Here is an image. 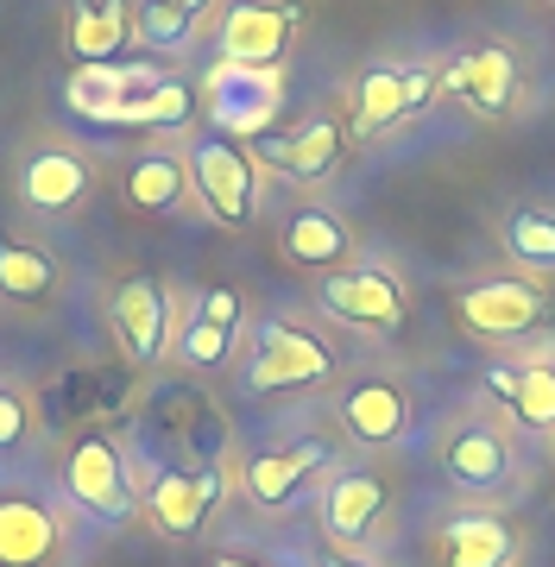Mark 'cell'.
Here are the masks:
<instances>
[{
	"mask_svg": "<svg viewBox=\"0 0 555 567\" xmlns=\"http://www.w3.org/2000/svg\"><path fill=\"white\" fill-rule=\"evenodd\" d=\"M165 82L158 63H140V58H114V63H76L70 76V95H107V102H133V95H152Z\"/></svg>",
	"mask_w": 555,
	"mask_h": 567,
	"instance_id": "20",
	"label": "cell"
},
{
	"mask_svg": "<svg viewBox=\"0 0 555 567\" xmlns=\"http://www.w3.org/2000/svg\"><path fill=\"white\" fill-rule=\"evenodd\" d=\"M316 379H329V347L316 334L290 322L259 328V347H253V365H247L253 391H290V385H316Z\"/></svg>",
	"mask_w": 555,
	"mask_h": 567,
	"instance_id": "3",
	"label": "cell"
},
{
	"mask_svg": "<svg viewBox=\"0 0 555 567\" xmlns=\"http://www.w3.org/2000/svg\"><path fill=\"white\" fill-rule=\"evenodd\" d=\"M145 44H158V51H177L189 39V13H177L171 0H145L140 7V25H133Z\"/></svg>",
	"mask_w": 555,
	"mask_h": 567,
	"instance_id": "27",
	"label": "cell"
},
{
	"mask_svg": "<svg viewBox=\"0 0 555 567\" xmlns=\"http://www.w3.org/2000/svg\"><path fill=\"white\" fill-rule=\"evenodd\" d=\"M203 316H208V322H222V328H234V322H240V297H234V290H208Z\"/></svg>",
	"mask_w": 555,
	"mask_h": 567,
	"instance_id": "30",
	"label": "cell"
},
{
	"mask_svg": "<svg viewBox=\"0 0 555 567\" xmlns=\"http://www.w3.org/2000/svg\"><path fill=\"white\" fill-rule=\"evenodd\" d=\"M411 423V404H404V391L386 385V379H367V385H353L341 398V429L360 435V442H398Z\"/></svg>",
	"mask_w": 555,
	"mask_h": 567,
	"instance_id": "13",
	"label": "cell"
},
{
	"mask_svg": "<svg viewBox=\"0 0 555 567\" xmlns=\"http://www.w3.org/2000/svg\"><path fill=\"white\" fill-rule=\"evenodd\" d=\"M278 107H285V76H278V63H215L208 70V114L215 126H227V140H259L271 121H278Z\"/></svg>",
	"mask_w": 555,
	"mask_h": 567,
	"instance_id": "1",
	"label": "cell"
},
{
	"mask_svg": "<svg viewBox=\"0 0 555 567\" xmlns=\"http://www.w3.org/2000/svg\"><path fill=\"white\" fill-rule=\"evenodd\" d=\"M208 498H215L208 473H165L152 486V498H145V511H152V524L165 529V536H196L208 517Z\"/></svg>",
	"mask_w": 555,
	"mask_h": 567,
	"instance_id": "16",
	"label": "cell"
},
{
	"mask_svg": "<svg viewBox=\"0 0 555 567\" xmlns=\"http://www.w3.org/2000/svg\"><path fill=\"white\" fill-rule=\"evenodd\" d=\"M442 466H449V480L461 492H493L505 486V442H499L493 429H454L449 447H442Z\"/></svg>",
	"mask_w": 555,
	"mask_h": 567,
	"instance_id": "15",
	"label": "cell"
},
{
	"mask_svg": "<svg viewBox=\"0 0 555 567\" xmlns=\"http://www.w3.org/2000/svg\"><path fill=\"white\" fill-rule=\"evenodd\" d=\"M493 391L512 398V410L531 429H555V365H499Z\"/></svg>",
	"mask_w": 555,
	"mask_h": 567,
	"instance_id": "21",
	"label": "cell"
},
{
	"mask_svg": "<svg viewBox=\"0 0 555 567\" xmlns=\"http://www.w3.org/2000/svg\"><path fill=\"white\" fill-rule=\"evenodd\" d=\"M171 7H177V13H189V20H196V13H208V7H215V0H171Z\"/></svg>",
	"mask_w": 555,
	"mask_h": 567,
	"instance_id": "31",
	"label": "cell"
},
{
	"mask_svg": "<svg viewBox=\"0 0 555 567\" xmlns=\"http://www.w3.org/2000/svg\"><path fill=\"white\" fill-rule=\"evenodd\" d=\"M442 82H449L473 114H505L512 95H517V58L505 44H480V51H467L461 63H449Z\"/></svg>",
	"mask_w": 555,
	"mask_h": 567,
	"instance_id": "9",
	"label": "cell"
},
{
	"mask_svg": "<svg viewBox=\"0 0 555 567\" xmlns=\"http://www.w3.org/2000/svg\"><path fill=\"white\" fill-rule=\"evenodd\" d=\"M442 561L449 567H505L512 561V529L499 517H454L442 529Z\"/></svg>",
	"mask_w": 555,
	"mask_h": 567,
	"instance_id": "19",
	"label": "cell"
},
{
	"mask_svg": "<svg viewBox=\"0 0 555 567\" xmlns=\"http://www.w3.org/2000/svg\"><path fill=\"white\" fill-rule=\"evenodd\" d=\"M430 95H435L430 70H367V76H360V95H353V114H360L367 133H379V126H391L398 114L423 107Z\"/></svg>",
	"mask_w": 555,
	"mask_h": 567,
	"instance_id": "10",
	"label": "cell"
},
{
	"mask_svg": "<svg viewBox=\"0 0 555 567\" xmlns=\"http://www.w3.org/2000/svg\"><path fill=\"white\" fill-rule=\"evenodd\" d=\"M171 334V303L152 278H126L121 297H114V341H121L126 360H158Z\"/></svg>",
	"mask_w": 555,
	"mask_h": 567,
	"instance_id": "6",
	"label": "cell"
},
{
	"mask_svg": "<svg viewBox=\"0 0 555 567\" xmlns=\"http://www.w3.org/2000/svg\"><path fill=\"white\" fill-rule=\"evenodd\" d=\"M329 567H367V561H329Z\"/></svg>",
	"mask_w": 555,
	"mask_h": 567,
	"instance_id": "33",
	"label": "cell"
},
{
	"mask_svg": "<svg viewBox=\"0 0 555 567\" xmlns=\"http://www.w3.org/2000/svg\"><path fill=\"white\" fill-rule=\"evenodd\" d=\"M505 252L531 271H555V215L549 208H517L505 221Z\"/></svg>",
	"mask_w": 555,
	"mask_h": 567,
	"instance_id": "25",
	"label": "cell"
},
{
	"mask_svg": "<svg viewBox=\"0 0 555 567\" xmlns=\"http://www.w3.org/2000/svg\"><path fill=\"white\" fill-rule=\"evenodd\" d=\"M0 290H7L13 303L51 297V259L32 252V246H20V240H0Z\"/></svg>",
	"mask_w": 555,
	"mask_h": 567,
	"instance_id": "26",
	"label": "cell"
},
{
	"mask_svg": "<svg viewBox=\"0 0 555 567\" xmlns=\"http://www.w3.org/2000/svg\"><path fill=\"white\" fill-rule=\"evenodd\" d=\"M322 461H329L322 442H297V447H285V454H259V461L247 466V492L259 505H278V498H290Z\"/></svg>",
	"mask_w": 555,
	"mask_h": 567,
	"instance_id": "18",
	"label": "cell"
},
{
	"mask_svg": "<svg viewBox=\"0 0 555 567\" xmlns=\"http://www.w3.org/2000/svg\"><path fill=\"white\" fill-rule=\"evenodd\" d=\"M184 171H189V183L203 189V203H208L215 221L247 227V215H253V158L227 140V133H203V140L189 145Z\"/></svg>",
	"mask_w": 555,
	"mask_h": 567,
	"instance_id": "2",
	"label": "cell"
},
{
	"mask_svg": "<svg viewBox=\"0 0 555 567\" xmlns=\"http://www.w3.org/2000/svg\"><path fill=\"white\" fill-rule=\"evenodd\" d=\"M266 158H271V164H285L290 177H322V171L341 158V126H335V121H309L297 140L266 145Z\"/></svg>",
	"mask_w": 555,
	"mask_h": 567,
	"instance_id": "24",
	"label": "cell"
},
{
	"mask_svg": "<svg viewBox=\"0 0 555 567\" xmlns=\"http://www.w3.org/2000/svg\"><path fill=\"white\" fill-rule=\"evenodd\" d=\"M348 221L341 215H329V208H304V215H290L285 227V259L304 265V271H335V265L348 259Z\"/></svg>",
	"mask_w": 555,
	"mask_h": 567,
	"instance_id": "14",
	"label": "cell"
},
{
	"mask_svg": "<svg viewBox=\"0 0 555 567\" xmlns=\"http://www.w3.org/2000/svg\"><path fill=\"white\" fill-rule=\"evenodd\" d=\"M20 435H25V404H20L7 385H0V447L20 442Z\"/></svg>",
	"mask_w": 555,
	"mask_h": 567,
	"instance_id": "29",
	"label": "cell"
},
{
	"mask_svg": "<svg viewBox=\"0 0 555 567\" xmlns=\"http://www.w3.org/2000/svg\"><path fill=\"white\" fill-rule=\"evenodd\" d=\"M461 322L486 341H505V334H524V328L543 322V290L524 278H493L461 290Z\"/></svg>",
	"mask_w": 555,
	"mask_h": 567,
	"instance_id": "5",
	"label": "cell"
},
{
	"mask_svg": "<svg viewBox=\"0 0 555 567\" xmlns=\"http://www.w3.org/2000/svg\"><path fill=\"white\" fill-rule=\"evenodd\" d=\"M215 567H259V561H240V555H222Z\"/></svg>",
	"mask_w": 555,
	"mask_h": 567,
	"instance_id": "32",
	"label": "cell"
},
{
	"mask_svg": "<svg viewBox=\"0 0 555 567\" xmlns=\"http://www.w3.org/2000/svg\"><path fill=\"white\" fill-rule=\"evenodd\" d=\"M379 505H386L379 473H348V480L329 492V536H341V543L367 536V524L379 517Z\"/></svg>",
	"mask_w": 555,
	"mask_h": 567,
	"instance_id": "23",
	"label": "cell"
},
{
	"mask_svg": "<svg viewBox=\"0 0 555 567\" xmlns=\"http://www.w3.org/2000/svg\"><path fill=\"white\" fill-rule=\"evenodd\" d=\"M290 44V7H266V0H240L222 20V58L227 63H278Z\"/></svg>",
	"mask_w": 555,
	"mask_h": 567,
	"instance_id": "7",
	"label": "cell"
},
{
	"mask_svg": "<svg viewBox=\"0 0 555 567\" xmlns=\"http://www.w3.org/2000/svg\"><path fill=\"white\" fill-rule=\"evenodd\" d=\"M189 189V171L177 158H165V152H152V158H140L133 171H126V203L140 208V215H165V208L184 203Z\"/></svg>",
	"mask_w": 555,
	"mask_h": 567,
	"instance_id": "22",
	"label": "cell"
},
{
	"mask_svg": "<svg viewBox=\"0 0 555 567\" xmlns=\"http://www.w3.org/2000/svg\"><path fill=\"white\" fill-rule=\"evenodd\" d=\"M126 0H102V7H70V51L76 63H114L126 51Z\"/></svg>",
	"mask_w": 555,
	"mask_h": 567,
	"instance_id": "17",
	"label": "cell"
},
{
	"mask_svg": "<svg viewBox=\"0 0 555 567\" xmlns=\"http://www.w3.org/2000/svg\"><path fill=\"white\" fill-rule=\"evenodd\" d=\"M227 347H234V328L196 316V322H189V334H184V360H189V365H222Z\"/></svg>",
	"mask_w": 555,
	"mask_h": 567,
	"instance_id": "28",
	"label": "cell"
},
{
	"mask_svg": "<svg viewBox=\"0 0 555 567\" xmlns=\"http://www.w3.org/2000/svg\"><path fill=\"white\" fill-rule=\"evenodd\" d=\"M322 309L360 328H398L404 322V290L386 271H341L322 284Z\"/></svg>",
	"mask_w": 555,
	"mask_h": 567,
	"instance_id": "8",
	"label": "cell"
},
{
	"mask_svg": "<svg viewBox=\"0 0 555 567\" xmlns=\"http://www.w3.org/2000/svg\"><path fill=\"white\" fill-rule=\"evenodd\" d=\"M20 196L44 215H58V208H76L89 196V164L76 152H39V158H25L20 171Z\"/></svg>",
	"mask_w": 555,
	"mask_h": 567,
	"instance_id": "12",
	"label": "cell"
},
{
	"mask_svg": "<svg viewBox=\"0 0 555 567\" xmlns=\"http://www.w3.org/2000/svg\"><path fill=\"white\" fill-rule=\"evenodd\" d=\"M63 486H70L76 505L95 511V517H126V511H133L126 461H121V447L107 442V435H89V442L70 447V461H63Z\"/></svg>",
	"mask_w": 555,
	"mask_h": 567,
	"instance_id": "4",
	"label": "cell"
},
{
	"mask_svg": "<svg viewBox=\"0 0 555 567\" xmlns=\"http://www.w3.org/2000/svg\"><path fill=\"white\" fill-rule=\"evenodd\" d=\"M58 548V517L32 498H0V567H44Z\"/></svg>",
	"mask_w": 555,
	"mask_h": 567,
	"instance_id": "11",
	"label": "cell"
}]
</instances>
